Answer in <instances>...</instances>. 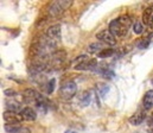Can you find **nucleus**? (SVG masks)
Instances as JSON below:
<instances>
[{"instance_id":"obj_1","label":"nucleus","mask_w":153,"mask_h":133,"mask_svg":"<svg viewBox=\"0 0 153 133\" xmlns=\"http://www.w3.org/2000/svg\"><path fill=\"white\" fill-rule=\"evenodd\" d=\"M131 25H132L131 18L128 16H121L116 19H113L109 23V31L115 37L123 38L125 36H127Z\"/></svg>"},{"instance_id":"obj_2","label":"nucleus","mask_w":153,"mask_h":133,"mask_svg":"<svg viewBox=\"0 0 153 133\" xmlns=\"http://www.w3.org/2000/svg\"><path fill=\"white\" fill-rule=\"evenodd\" d=\"M77 93V86L74 81H65L61 85L59 90H58V95L62 100L64 101H69L71 100Z\"/></svg>"},{"instance_id":"obj_3","label":"nucleus","mask_w":153,"mask_h":133,"mask_svg":"<svg viewBox=\"0 0 153 133\" xmlns=\"http://www.w3.org/2000/svg\"><path fill=\"white\" fill-rule=\"evenodd\" d=\"M73 5V1L70 0H65V1H53L51 5H50V8H49V13L50 16L52 17H57V16H61L65 10H68L70 6Z\"/></svg>"},{"instance_id":"obj_4","label":"nucleus","mask_w":153,"mask_h":133,"mask_svg":"<svg viewBox=\"0 0 153 133\" xmlns=\"http://www.w3.org/2000/svg\"><path fill=\"white\" fill-rule=\"evenodd\" d=\"M2 118H4V120H5V123L7 125H18L24 120L22 118L20 113H17V112H13V111H8V109L2 113Z\"/></svg>"},{"instance_id":"obj_5","label":"nucleus","mask_w":153,"mask_h":133,"mask_svg":"<svg viewBox=\"0 0 153 133\" xmlns=\"http://www.w3.org/2000/svg\"><path fill=\"white\" fill-rule=\"evenodd\" d=\"M96 38L105 44L109 45V46H114L116 45V38L115 36L109 31V30H102L99 33H96Z\"/></svg>"},{"instance_id":"obj_6","label":"nucleus","mask_w":153,"mask_h":133,"mask_svg":"<svg viewBox=\"0 0 153 133\" xmlns=\"http://www.w3.org/2000/svg\"><path fill=\"white\" fill-rule=\"evenodd\" d=\"M45 37L55 45L61 41V26L59 25H52L46 30Z\"/></svg>"},{"instance_id":"obj_7","label":"nucleus","mask_w":153,"mask_h":133,"mask_svg":"<svg viewBox=\"0 0 153 133\" xmlns=\"http://www.w3.org/2000/svg\"><path fill=\"white\" fill-rule=\"evenodd\" d=\"M146 119H147L146 113H145L144 111H138V112H135V113L129 118V124L133 125V126H139V125H141Z\"/></svg>"},{"instance_id":"obj_8","label":"nucleus","mask_w":153,"mask_h":133,"mask_svg":"<svg viewBox=\"0 0 153 133\" xmlns=\"http://www.w3.org/2000/svg\"><path fill=\"white\" fill-rule=\"evenodd\" d=\"M19 113H20L22 118H23L24 120H26V121H33V120H36V118H37V113H36L35 109L31 108V107H25V108H23Z\"/></svg>"},{"instance_id":"obj_9","label":"nucleus","mask_w":153,"mask_h":133,"mask_svg":"<svg viewBox=\"0 0 153 133\" xmlns=\"http://www.w3.org/2000/svg\"><path fill=\"white\" fill-rule=\"evenodd\" d=\"M5 131L8 133H31V131L27 127H24L20 124H18V125H7V124H5Z\"/></svg>"},{"instance_id":"obj_10","label":"nucleus","mask_w":153,"mask_h":133,"mask_svg":"<svg viewBox=\"0 0 153 133\" xmlns=\"http://www.w3.org/2000/svg\"><path fill=\"white\" fill-rule=\"evenodd\" d=\"M143 107L145 111H149V109L153 108V89L147 90L145 93L144 99H143Z\"/></svg>"},{"instance_id":"obj_11","label":"nucleus","mask_w":153,"mask_h":133,"mask_svg":"<svg viewBox=\"0 0 153 133\" xmlns=\"http://www.w3.org/2000/svg\"><path fill=\"white\" fill-rule=\"evenodd\" d=\"M153 23V6H149L145 8L143 13V24L151 25Z\"/></svg>"},{"instance_id":"obj_12","label":"nucleus","mask_w":153,"mask_h":133,"mask_svg":"<svg viewBox=\"0 0 153 133\" xmlns=\"http://www.w3.org/2000/svg\"><path fill=\"white\" fill-rule=\"evenodd\" d=\"M95 65H96V61H94V59H87V61H84V62L79 63L78 65H76L75 69L76 70H91V69L95 68Z\"/></svg>"},{"instance_id":"obj_13","label":"nucleus","mask_w":153,"mask_h":133,"mask_svg":"<svg viewBox=\"0 0 153 133\" xmlns=\"http://www.w3.org/2000/svg\"><path fill=\"white\" fill-rule=\"evenodd\" d=\"M102 50H103V49H102V44H101L100 42L91 43V44L87 48V51H88L89 53H99V52L102 51Z\"/></svg>"},{"instance_id":"obj_14","label":"nucleus","mask_w":153,"mask_h":133,"mask_svg":"<svg viewBox=\"0 0 153 133\" xmlns=\"http://www.w3.org/2000/svg\"><path fill=\"white\" fill-rule=\"evenodd\" d=\"M5 105H6V107L8 108V111H13V112H16V111H18V109H23V108H20V103L19 102H16L14 100H7L6 102H5Z\"/></svg>"},{"instance_id":"obj_15","label":"nucleus","mask_w":153,"mask_h":133,"mask_svg":"<svg viewBox=\"0 0 153 133\" xmlns=\"http://www.w3.org/2000/svg\"><path fill=\"white\" fill-rule=\"evenodd\" d=\"M90 101H91V95L89 91H84L79 97V102L82 106H88L90 103Z\"/></svg>"},{"instance_id":"obj_16","label":"nucleus","mask_w":153,"mask_h":133,"mask_svg":"<svg viewBox=\"0 0 153 133\" xmlns=\"http://www.w3.org/2000/svg\"><path fill=\"white\" fill-rule=\"evenodd\" d=\"M114 55V50L113 49H103L102 51H100L97 53V57L99 58H107V57H111Z\"/></svg>"},{"instance_id":"obj_17","label":"nucleus","mask_w":153,"mask_h":133,"mask_svg":"<svg viewBox=\"0 0 153 133\" xmlns=\"http://www.w3.org/2000/svg\"><path fill=\"white\" fill-rule=\"evenodd\" d=\"M133 31L135 35H141L144 32V25L141 22H135L133 24Z\"/></svg>"},{"instance_id":"obj_18","label":"nucleus","mask_w":153,"mask_h":133,"mask_svg":"<svg viewBox=\"0 0 153 133\" xmlns=\"http://www.w3.org/2000/svg\"><path fill=\"white\" fill-rule=\"evenodd\" d=\"M146 131L149 133H153V115L147 117L146 119Z\"/></svg>"},{"instance_id":"obj_19","label":"nucleus","mask_w":153,"mask_h":133,"mask_svg":"<svg viewBox=\"0 0 153 133\" xmlns=\"http://www.w3.org/2000/svg\"><path fill=\"white\" fill-rule=\"evenodd\" d=\"M55 83H56L55 79H51V80L48 82V85L45 86V88H46V93H48V94H51V93L53 91V88H55Z\"/></svg>"},{"instance_id":"obj_20","label":"nucleus","mask_w":153,"mask_h":133,"mask_svg":"<svg viewBox=\"0 0 153 133\" xmlns=\"http://www.w3.org/2000/svg\"><path fill=\"white\" fill-rule=\"evenodd\" d=\"M87 59H90L89 56H87V55H81V56H78V57H76V58L74 59V65L76 67L79 63H82V62H84V61H87Z\"/></svg>"},{"instance_id":"obj_21","label":"nucleus","mask_w":153,"mask_h":133,"mask_svg":"<svg viewBox=\"0 0 153 133\" xmlns=\"http://www.w3.org/2000/svg\"><path fill=\"white\" fill-rule=\"evenodd\" d=\"M99 90H100V94H101V96H105V95H106V93H108V90H109V87L103 85V86H102V88H100Z\"/></svg>"},{"instance_id":"obj_22","label":"nucleus","mask_w":153,"mask_h":133,"mask_svg":"<svg viewBox=\"0 0 153 133\" xmlns=\"http://www.w3.org/2000/svg\"><path fill=\"white\" fill-rule=\"evenodd\" d=\"M4 93H5V95H7V96H13V95H16V91L14 90H11V89H5L4 90Z\"/></svg>"},{"instance_id":"obj_23","label":"nucleus","mask_w":153,"mask_h":133,"mask_svg":"<svg viewBox=\"0 0 153 133\" xmlns=\"http://www.w3.org/2000/svg\"><path fill=\"white\" fill-rule=\"evenodd\" d=\"M65 133H77V132H75V131H73V130H69V131H67Z\"/></svg>"},{"instance_id":"obj_24","label":"nucleus","mask_w":153,"mask_h":133,"mask_svg":"<svg viewBox=\"0 0 153 133\" xmlns=\"http://www.w3.org/2000/svg\"><path fill=\"white\" fill-rule=\"evenodd\" d=\"M152 83H153V80H152Z\"/></svg>"}]
</instances>
